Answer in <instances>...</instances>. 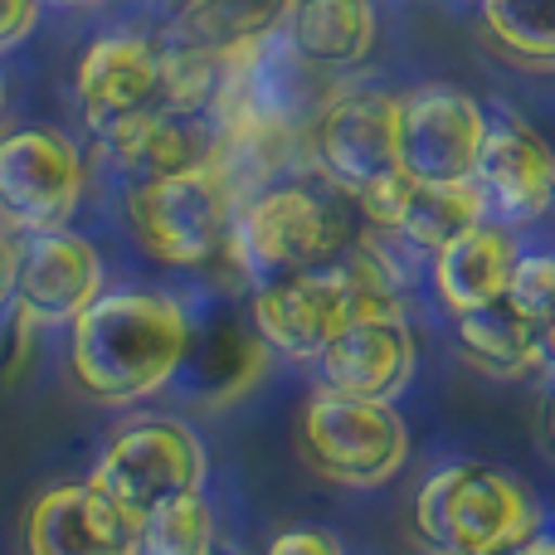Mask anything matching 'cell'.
Wrapping results in <instances>:
<instances>
[{"instance_id": "obj_21", "label": "cell", "mask_w": 555, "mask_h": 555, "mask_svg": "<svg viewBox=\"0 0 555 555\" xmlns=\"http://www.w3.org/2000/svg\"><path fill=\"white\" fill-rule=\"evenodd\" d=\"M283 39L317 74H341L375 49V5L371 0H297Z\"/></svg>"}, {"instance_id": "obj_30", "label": "cell", "mask_w": 555, "mask_h": 555, "mask_svg": "<svg viewBox=\"0 0 555 555\" xmlns=\"http://www.w3.org/2000/svg\"><path fill=\"white\" fill-rule=\"evenodd\" d=\"M507 555H555V531H537V537H527L521 546H512Z\"/></svg>"}, {"instance_id": "obj_33", "label": "cell", "mask_w": 555, "mask_h": 555, "mask_svg": "<svg viewBox=\"0 0 555 555\" xmlns=\"http://www.w3.org/2000/svg\"><path fill=\"white\" fill-rule=\"evenodd\" d=\"M54 5H83V0H54Z\"/></svg>"}, {"instance_id": "obj_35", "label": "cell", "mask_w": 555, "mask_h": 555, "mask_svg": "<svg viewBox=\"0 0 555 555\" xmlns=\"http://www.w3.org/2000/svg\"><path fill=\"white\" fill-rule=\"evenodd\" d=\"M181 5H185V0H181Z\"/></svg>"}, {"instance_id": "obj_18", "label": "cell", "mask_w": 555, "mask_h": 555, "mask_svg": "<svg viewBox=\"0 0 555 555\" xmlns=\"http://www.w3.org/2000/svg\"><path fill=\"white\" fill-rule=\"evenodd\" d=\"M293 5L297 0H185L176 10V25L166 29V44L230 68L234 59L273 39L287 25Z\"/></svg>"}, {"instance_id": "obj_16", "label": "cell", "mask_w": 555, "mask_h": 555, "mask_svg": "<svg viewBox=\"0 0 555 555\" xmlns=\"http://www.w3.org/2000/svg\"><path fill=\"white\" fill-rule=\"evenodd\" d=\"M517 259H521L517 230L502 220H482L478 230L459 234V240L443 244L439 254H429L434 293H439V302L449 307V312H468V307L498 302V297H507Z\"/></svg>"}, {"instance_id": "obj_14", "label": "cell", "mask_w": 555, "mask_h": 555, "mask_svg": "<svg viewBox=\"0 0 555 555\" xmlns=\"http://www.w3.org/2000/svg\"><path fill=\"white\" fill-rule=\"evenodd\" d=\"M15 297L39 326L74 322L103 297V259L74 230L20 234L15 244Z\"/></svg>"}, {"instance_id": "obj_11", "label": "cell", "mask_w": 555, "mask_h": 555, "mask_svg": "<svg viewBox=\"0 0 555 555\" xmlns=\"http://www.w3.org/2000/svg\"><path fill=\"white\" fill-rule=\"evenodd\" d=\"M78 107L83 122L98 137L113 132L117 122H132L142 113L166 107V64H162V44L142 35H103L83 49L78 59Z\"/></svg>"}, {"instance_id": "obj_10", "label": "cell", "mask_w": 555, "mask_h": 555, "mask_svg": "<svg viewBox=\"0 0 555 555\" xmlns=\"http://www.w3.org/2000/svg\"><path fill=\"white\" fill-rule=\"evenodd\" d=\"M249 322H254V332L269 341V351L287 356V361H317V356L356 322L351 287H346L336 263L332 269L273 278V283L254 287Z\"/></svg>"}, {"instance_id": "obj_22", "label": "cell", "mask_w": 555, "mask_h": 555, "mask_svg": "<svg viewBox=\"0 0 555 555\" xmlns=\"http://www.w3.org/2000/svg\"><path fill=\"white\" fill-rule=\"evenodd\" d=\"M482 220H492V205L478 181H414L395 234L420 254H439L443 244L478 230Z\"/></svg>"}, {"instance_id": "obj_31", "label": "cell", "mask_w": 555, "mask_h": 555, "mask_svg": "<svg viewBox=\"0 0 555 555\" xmlns=\"http://www.w3.org/2000/svg\"><path fill=\"white\" fill-rule=\"evenodd\" d=\"M541 434H546V443L555 449V385H551L546 404H541Z\"/></svg>"}, {"instance_id": "obj_15", "label": "cell", "mask_w": 555, "mask_h": 555, "mask_svg": "<svg viewBox=\"0 0 555 555\" xmlns=\"http://www.w3.org/2000/svg\"><path fill=\"white\" fill-rule=\"evenodd\" d=\"M414 361H420V346H414L410 317H356L312 365L326 390L361 395V400H400Z\"/></svg>"}, {"instance_id": "obj_28", "label": "cell", "mask_w": 555, "mask_h": 555, "mask_svg": "<svg viewBox=\"0 0 555 555\" xmlns=\"http://www.w3.org/2000/svg\"><path fill=\"white\" fill-rule=\"evenodd\" d=\"M39 5H44V0H0V54L15 49L20 39L39 25Z\"/></svg>"}, {"instance_id": "obj_2", "label": "cell", "mask_w": 555, "mask_h": 555, "mask_svg": "<svg viewBox=\"0 0 555 555\" xmlns=\"http://www.w3.org/2000/svg\"><path fill=\"white\" fill-rule=\"evenodd\" d=\"M356 244V224L341 210V191L312 181H273L240 201L230 230V254L254 287L273 278L332 269Z\"/></svg>"}, {"instance_id": "obj_9", "label": "cell", "mask_w": 555, "mask_h": 555, "mask_svg": "<svg viewBox=\"0 0 555 555\" xmlns=\"http://www.w3.org/2000/svg\"><path fill=\"white\" fill-rule=\"evenodd\" d=\"M488 137V107L459 83L400 93V162L414 181H473Z\"/></svg>"}, {"instance_id": "obj_8", "label": "cell", "mask_w": 555, "mask_h": 555, "mask_svg": "<svg viewBox=\"0 0 555 555\" xmlns=\"http://www.w3.org/2000/svg\"><path fill=\"white\" fill-rule=\"evenodd\" d=\"M88 191L83 152L54 127L0 137V215L15 234L68 230Z\"/></svg>"}, {"instance_id": "obj_19", "label": "cell", "mask_w": 555, "mask_h": 555, "mask_svg": "<svg viewBox=\"0 0 555 555\" xmlns=\"http://www.w3.org/2000/svg\"><path fill=\"white\" fill-rule=\"evenodd\" d=\"M103 146L132 185L156 181V176H176L185 166H201L210 156H220V146L205 137V127L191 113H171V107H156V113L132 117V122H117L113 132H103Z\"/></svg>"}, {"instance_id": "obj_17", "label": "cell", "mask_w": 555, "mask_h": 555, "mask_svg": "<svg viewBox=\"0 0 555 555\" xmlns=\"http://www.w3.org/2000/svg\"><path fill=\"white\" fill-rule=\"evenodd\" d=\"M269 371V341L254 332L249 317L215 312L210 322L191 317V351H185L181 375L205 404H230L240 400L259 375Z\"/></svg>"}, {"instance_id": "obj_25", "label": "cell", "mask_w": 555, "mask_h": 555, "mask_svg": "<svg viewBox=\"0 0 555 555\" xmlns=\"http://www.w3.org/2000/svg\"><path fill=\"white\" fill-rule=\"evenodd\" d=\"M35 332L39 322L29 317V307L15 293L0 302V385L25 380L29 361H35Z\"/></svg>"}, {"instance_id": "obj_23", "label": "cell", "mask_w": 555, "mask_h": 555, "mask_svg": "<svg viewBox=\"0 0 555 555\" xmlns=\"http://www.w3.org/2000/svg\"><path fill=\"white\" fill-rule=\"evenodd\" d=\"M482 39L507 64L555 74V0H482Z\"/></svg>"}, {"instance_id": "obj_26", "label": "cell", "mask_w": 555, "mask_h": 555, "mask_svg": "<svg viewBox=\"0 0 555 555\" xmlns=\"http://www.w3.org/2000/svg\"><path fill=\"white\" fill-rule=\"evenodd\" d=\"M507 297L531 317V322H546L555 312V249L551 254H521L517 273H512Z\"/></svg>"}, {"instance_id": "obj_6", "label": "cell", "mask_w": 555, "mask_h": 555, "mask_svg": "<svg viewBox=\"0 0 555 555\" xmlns=\"http://www.w3.org/2000/svg\"><path fill=\"white\" fill-rule=\"evenodd\" d=\"M210 478V459H205L201 434L185 420H137L122 434H113V443L103 449L93 468V488L107 492L113 502H122L127 512L146 517L152 507L185 492H205Z\"/></svg>"}, {"instance_id": "obj_20", "label": "cell", "mask_w": 555, "mask_h": 555, "mask_svg": "<svg viewBox=\"0 0 555 555\" xmlns=\"http://www.w3.org/2000/svg\"><path fill=\"white\" fill-rule=\"evenodd\" d=\"M453 341H459L463 361L492 380H527L531 371H546L541 326L512 297L453 312Z\"/></svg>"}, {"instance_id": "obj_4", "label": "cell", "mask_w": 555, "mask_h": 555, "mask_svg": "<svg viewBox=\"0 0 555 555\" xmlns=\"http://www.w3.org/2000/svg\"><path fill=\"white\" fill-rule=\"evenodd\" d=\"M414 531L434 555H507L541 531V507L492 463H449L420 488Z\"/></svg>"}, {"instance_id": "obj_29", "label": "cell", "mask_w": 555, "mask_h": 555, "mask_svg": "<svg viewBox=\"0 0 555 555\" xmlns=\"http://www.w3.org/2000/svg\"><path fill=\"white\" fill-rule=\"evenodd\" d=\"M15 293V230L0 215V302Z\"/></svg>"}, {"instance_id": "obj_34", "label": "cell", "mask_w": 555, "mask_h": 555, "mask_svg": "<svg viewBox=\"0 0 555 555\" xmlns=\"http://www.w3.org/2000/svg\"><path fill=\"white\" fill-rule=\"evenodd\" d=\"M0 107H5V78H0Z\"/></svg>"}, {"instance_id": "obj_7", "label": "cell", "mask_w": 555, "mask_h": 555, "mask_svg": "<svg viewBox=\"0 0 555 555\" xmlns=\"http://www.w3.org/2000/svg\"><path fill=\"white\" fill-rule=\"evenodd\" d=\"M312 162L341 195H361L375 181L404 171L400 162V93L341 88L312 117Z\"/></svg>"}, {"instance_id": "obj_27", "label": "cell", "mask_w": 555, "mask_h": 555, "mask_svg": "<svg viewBox=\"0 0 555 555\" xmlns=\"http://www.w3.org/2000/svg\"><path fill=\"white\" fill-rule=\"evenodd\" d=\"M263 555H346V551H341V541L322 527H287L269 541Z\"/></svg>"}, {"instance_id": "obj_24", "label": "cell", "mask_w": 555, "mask_h": 555, "mask_svg": "<svg viewBox=\"0 0 555 555\" xmlns=\"http://www.w3.org/2000/svg\"><path fill=\"white\" fill-rule=\"evenodd\" d=\"M142 555H215V512L205 492H185L146 512Z\"/></svg>"}, {"instance_id": "obj_13", "label": "cell", "mask_w": 555, "mask_h": 555, "mask_svg": "<svg viewBox=\"0 0 555 555\" xmlns=\"http://www.w3.org/2000/svg\"><path fill=\"white\" fill-rule=\"evenodd\" d=\"M25 555H142V517L93 482H64L29 507Z\"/></svg>"}, {"instance_id": "obj_1", "label": "cell", "mask_w": 555, "mask_h": 555, "mask_svg": "<svg viewBox=\"0 0 555 555\" xmlns=\"http://www.w3.org/2000/svg\"><path fill=\"white\" fill-rule=\"evenodd\" d=\"M191 312L171 293L117 287L68 322V371L98 404H137L181 375Z\"/></svg>"}, {"instance_id": "obj_32", "label": "cell", "mask_w": 555, "mask_h": 555, "mask_svg": "<svg viewBox=\"0 0 555 555\" xmlns=\"http://www.w3.org/2000/svg\"><path fill=\"white\" fill-rule=\"evenodd\" d=\"M541 346H546V365H555V312L541 322Z\"/></svg>"}, {"instance_id": "obj_12", "label": "cell", "mask_w": 555, "mask_h": 555, "mask_svg": "<svg viewBox=\"0 0 555 555\" xmlns=\"http://www.w3.org/2000/svg\"><path fill=\"white\" fill-rule=\"evenodd\" d=\"M492 205V220L502 224H527L555 205V152L551 142L512 107L488 113V137H482V156H478V176Z\"/></svg>"}, {"instance_id": "obj_3", "label": "cell", "mask_w": 555, "mask_h": 555, "mask_svg": "<svg viewBox=\"0 0 555 555\" xmlns=\"http://www.w3.org/2000/svg\"><path fill=\"white\" fill-rule=\"evenodd\" d=\"M234 210H240V191L224 156L185 166L176 176L137 181L127 191V230L137 249L162 269H205L230 254Z\"/></svg>"}, {"instance_id": "obj_5", "label": "cell", "mask_w": 555, "mask_h": 555, "mask_svg": "<svg viewBox=\"0 0 555 555\" xmlns=\"http://www.w3.org/2000/svg\"><path fill=\"white\" fill-rule=\"evenodd\" d=\"M302 459L317 478L351 492L385 488L410 459V424L400 420L395 400H361L341 390H317L302 404L297 424Z\"/></svg>"}]
</instances>
